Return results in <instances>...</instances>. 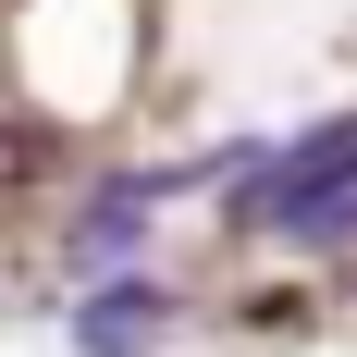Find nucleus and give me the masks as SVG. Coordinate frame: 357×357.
<instances>
[{"label":"nucleus","instance_id":"1","mask_svg":"<svg viewBox=\"0 0 357 357\" xmlns=\"http://www.w3.org/2000/svg\"><path fill=\"white\" fill-rule=\"evenodd\" d=\"M234 210H247L259 234H284V247H345L357 234V123H321V136L247 160Z\"/></svg>","mask_w":357,"mask_h":357},{"label":"nucleus","instance_id":"2","mask_svg":"<svg viewBox=\"0 0 357 357\" xmlns=\"http://www.w3.org/2000/svg\"><path fill=\"white\" fill-rule=\"evenodd\" d=\"M160 321H173V296L136 284V271H111V284L74 308V357H148V345H160Z\"/></svg>","mask_w":357,"mask_h":357},{"label":"nucleus","instance_id":"3","mask_svg":"<svg viewBox=\"0 0 357 357\" xmlns=\"http://www.w3.org/2000/svg\"><path fill=\"white\" fill-rule=\"evenodd\" d=\"M148 210H160V173H136V185H99V197H86V222L62 234V247H74V271H111V259L148 234Z\"/></svg>","mask_w":357,"mask_h":357},{"label":"nucleus","instance_id":"4","mask_svg":"<svg viewBox=\"0 0 357 357\" xmlns=\"http://www.w3.org/2000/svg\"><path fill=\"white\" fill-rule=\"evenodd\" d=\"M37 160H50V136H37V123H0V185H25Z\"/></svg>","mask_w":357,"mask_h":357}]
</instances>
